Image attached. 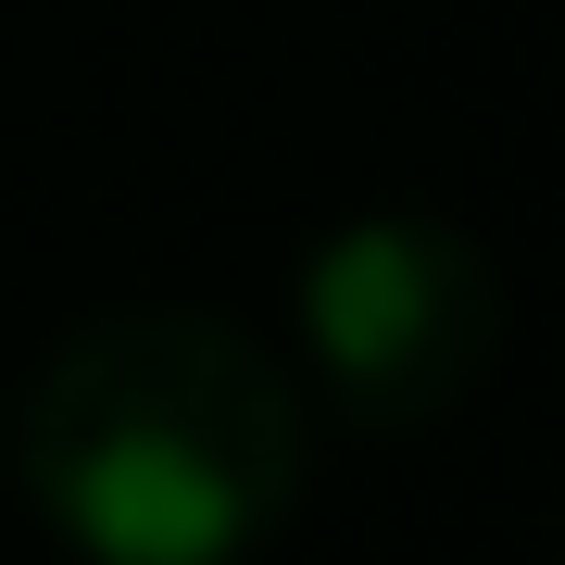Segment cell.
Segmentation results:
<instances>
[{"instance_id":"obj_1","label":"cell","mask_w":565,"mask_h":565,"mask_svg":"<svg viewBox=\"0 0 565 565\" xmlns=\"http://www.w3.org/2000/svg\"><path fill=\"white\" fill-rule=\"evenodd\" d=\"M13 478L76 565H252L315 478V403L239 315H102L39 364Z\"/></svg>"},{"instance_id":"obj_2","label":"cell","mask_w":565,"mask_h":565,"mask_svg":"<svg viewBox=\"0 0 565 565\" xmlns=\"http://www.w3.org/2000/svg\"><path fill=\"white\" fill-rule=\"evenodd\" d=\"M302 364L327 377V403L364 427H440L503 352V277L452 214H352L302 252L289 289Z\"/></svg>"}]
</instances>
